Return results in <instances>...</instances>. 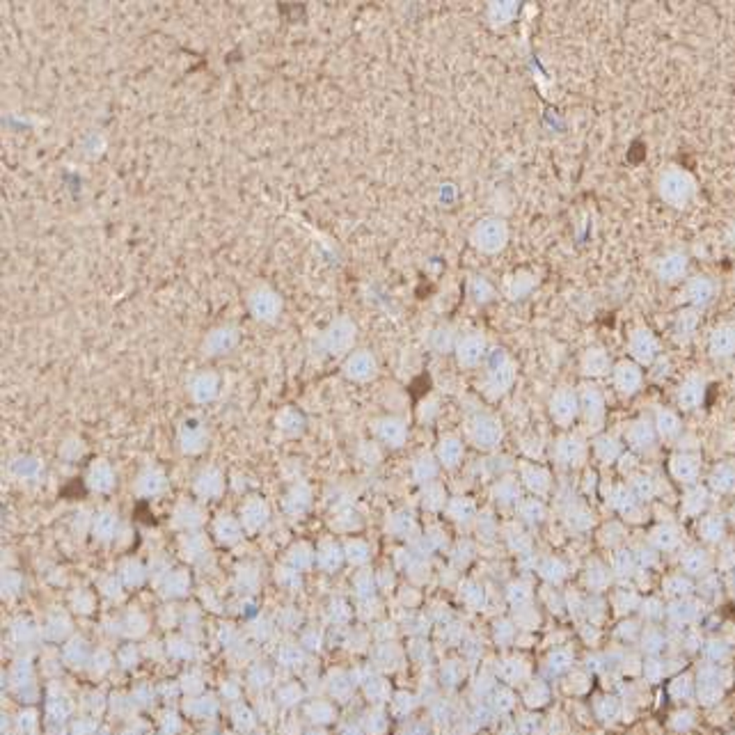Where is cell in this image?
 <instances>
[{
  "mask_svg": "<svg viewBox=\"0 0 735 735\" xmlns=\"http://www.w3.org/2000/svg\"><path fill=\"white\" fill-rule=\"evenodd\" d=\"M504 241H507V227H504L500 220H483L474 232V243L479 245L481 250L495 252L504 245Z\"/></svg>",
  "mask_w": 735,
  "mask_h": 735,
  "instance_id": "cell-1",
  "label": "cell"
},
{
  "mask_svg": "<svg viewBox=\"0 0 735 735\" xmlns=\"http://www.w3.org/2000/svg\"><path fill=\"white\" fill-rule=\"evenodd\" d=\"M690 179L685 177V174L681 172H667L662 183H660V192H662V197L667 202H672V204L681 206L683 202L687 199V195H690Z\"/></svg>",
  "mask_w": 735,
  "mask_h": 735,
  "instance_id": "cell-2",
  "label": "cell"
},
{
  "mask_svg": "<svg viewBox=\"0 0 735 735\" xmlns=\"http://www.w3.org/2000/svg\"><path fill=\"white\" fill-rule=\"evenodd\" d=\"M486 355V342L479 335H467L458 342V362L465 366H474L483 360Z\"/></svg>",
  "mask_w": 735,
  "mask_h": 735,
  "instance_id": "cell-3",
  "label": "cell"
},
{
  "mask_svg": "<svg viewBox=\"0 0 735 735\" xmlns=\"http://www.w3.org/2000/svg\"><path fill=\"white\" fill-rule=\"evenodd\" d=\"M250 307L254 311L257 319H264V321H271L275 314L280 311V298L275 296L273 291H257L254 296L250 298Z\"/></svg>",
  "mask_w": 735,
  "mask_h": 735,
  "instance_id": "cell-4",
  "label": "cell"
},
{
  "mask_svg": "<svg viewBox=\"0 0 735 735\" xmlns=\"http://www.w3.org/2000/svg\"><path fill=\"white\" fill-rule=\"evenodd\" d=\"M630 351H632V355H635L639 362L648 364L655 357V351H657L655 337L650 335L648 330H637V333L632 335V339H630Z\"/></svg>",
  "mask_w": 735,
  "mask_h": 735,
  "instance_id": "cell-5",
  "label": "cell"
},
{
  "mask_svg": "<svg viewBox=\"0 0 735 735\" xmlns=\"http://www.w3.org/2000/svg\"><path fill=\"white\" fill-rule=\"evenodd\" d=\"M710 351L717 357H729L731 353H735V328L722 326L715 330L710 337Z\"/></svg>",
  "mask_w": 735,
  "mask_h": 735,
  "instance_id": "cell-6",
  "label": "cell"
},
{
  "mask_svg": "<svg viewBox=\"0 0 735 735\" xmlns=\"http://www.w3.org/2000/svg\"><path fill=\"white\" fill-rule=\"evenodd\" d=\"M376 362L369 353H353L346 362V376H351L355 381H366L373 376Z\"/></svg>",
  "mask_w": 735,
  "mask_h": 735,
  "instance_id": "cell-7",
  "label": "cell"
},
{
  "mask_svg": "<svg viewBox=\"0 0 735 735\" xmlns=\"http://www.w3.org/2000/svg\"><path fill=\"white\" fill-rule=\"evenodd\" d=\"M641 383V371L639 366L630 364V362H621L617 366V371H614V385L621 390V392H635L639 388Z\"/></svg>",
  "mask_w": 735,
  "mask_h": 735,
  "instance_id": "cell-8",
  "label": "cell"
},
{
  "mask_svg": "<svg viewBox=\"0 0 735 735\" xmlns=\"http://www.w3.org/2000/svg\"><path fill=\"white\" fill-rule=\"evenodd\" d=\"M353 337H355L353 326L346 323V321H339V323H335L326 333V344H328V348H335V353H339V351H344L346 346L353 344Z\"/></svg>",
  "mask_w": 735,
  "mask_h": 735,
  "instance_id": "cell-9",
  "label": "cell"
},
{
  "mask_svg": "<svg viewBox=\"0 0 735 735\" xmlns=\"http://www.w3.org/2000/svg\"><path fill=\"white\" fill-rule=\"evenodd\" d=\"M710 296H712V284L708 280H703V278H696V280H692L685 287V298L690 300L692 305H696V307L705 305V302L710 300Z\"/></svg>",
  "mask_w": 735,
  "mask_h": 735,
  "instance_id": "cell-10",
  "label": "cell"
},
{
  "mask_svg": "<svg viewBox=\"0 0 735 735\" xmlns=\"http://www.w3.org/2000/svg\"><path fill=\"white\" fill-rule=\"evenodd\" d=\"M678 397H681V401L685 403V408H694L703 397V378H699V376H690L681 388V394H678Z\"/></svg>",
  "mask_w": 735,
  "mask_h": 735,
  "instance_id": "cell-11",
  "label": "cell"
},
{
  "mask_svg": "<svg viewBox=\"0 0 735 735\" xmlns=\"http://www.w3.org/2000/svg\"><path fill=\"white\" fill-rule=\"evenodd\" d=\"M206 344L211 348V353H227L229 348L236 344V335H234V330H227V328L216 330V333L209 337Z\"/></svg>",
  "mask_w": 735,
  "mask_h": 735,
  "instance_id": "cell-12",
  "label": "cell"
},
{
  "mask_svg": "<svg viewBox=\"0 0 735 735\" xmlns=\"http://www.w3.org/2000/svg\"><path fill=\"white\" fill-rule=\"evenodd\" d=\"M685 266H687V261H685L683 254H672L660 264V275H662L665 280H676L685 273Z\"/></svg>",
  "mask_w": 735,
  "mask_h": 735,
  "instance_id": "cell-13",
  "label": "cell"
},
{
  "mask_svg": "<svg viewBox=\"0 0 735 735\" xmlns=\"http://www.w3.org/2000/svg\"><path fill=\"white\" fill-rule=\"evenodd\" d=\"M584 366H586V373H591V376H600V373H605V369H607V366H610V362H607V357H605V353L603 351H598V348H593V351H589V353H586V357H584Z\"/></svg>",
  "mask_w": 735,
  "mask_h": 735,
  "instance_id": "cell-14",
  "label": "cell"
},
{
  "mask_svg": "<svg viewBox=\"0 0 735 735\" xmlns=\"http://www.w3.org/2000/svg\"><path fill=\"white\" fill-rule=\"evenodd\" d=\"M575 406H577V401H575V397H573V394L571 392H568V390H562V392H557L555 394V406H552V412H555V415L557 417H562V415H573V412H575Z\"/></svg>",
  "mask_w": 735,
  "mask_h": 735,
  "instance_id": "cell-15",
  "label": "cell"
},
{
  "mask_svg": "<svg viewBox=\"0 0 735 735\" xmlns=\"http://www.w3.org/2000/svg\"><path fill=\"white\" fill-rule=\"evenodd\" d=\"M190 388H192V392H195L199 399H204V397H209V392H214V388H218L216 376H211V373H202V376H197L195 381H192Z\"/></svg>",
  "mask_w": 735,
  "mask_h": 735,
  "instance_id": "cell-16",
  "label": "cell"
}]
</instances>
